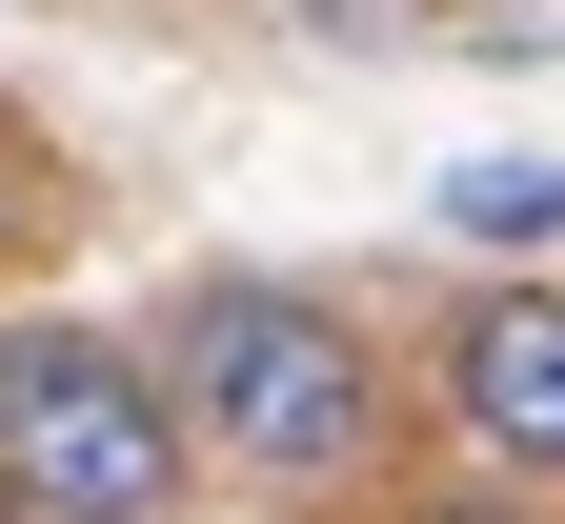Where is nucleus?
Listing matches in <instances>:
<instances>
[{
    "label": "nucleus",
    "mask_w": 565,
    "mask_h": 524,
    "mask_svg": "<svg viewBox=\"0 0 565 524\" xmlns=\"http://www.w3.org/2000/svg\"><path fill=\"white\" fill-rule=\"evenodd\" d=\"M0 464H21L41 524H182V464H202V404L162 343L121 323H0Z\"/></svg>",
    "instance_id": "obj_2"
},
{
    "label": "nucleus",
    "mask_w": 565,
    "mask_h": 524,
    "mask_svg": "<svg viewBox=\"0 0 565 524\" xmlns=\"http://www.w3.org/2000/svg\"><path fill=\"white\" fill-rule=\"evenodd\" d=\"M41 243H61V162L0 121V263H41Z\"/></svg>",
    "instance_id": "obj_6"
},
{
    "label": "nucleus",
    "mask_w": 565,
    "mask_h": 524,
    "mask_svg": "<svg viewBox=\"0 0 565 524\" xmlns=\"http://www.w3.org/2000/svg\"><path fill=\"white\" fill-rule=\"evenodd\" d=\"M445 243H465V263L565 243V162H465V182H445Z\"/></svg>",
    "instance_id": "obj_5"
},
{
    "label": "nucleus",
    "mask_w": 565,
    "mask_h": 524,
    "mask_svg": "<svg viewBox=\"0 0 565 524\" xmlns=\"http://www.w3.org/2000/svg\"><path fill=\"white\" fill-rule=\"evenodd\" d=\"M182 363V404H202V464H243V484H384V443H404V363L323 303V282H182L162 323H141Z\"/></svg>",
    "instance_id": "obj_1"
},
{
    "label": "nucleus",
    "mask_w": 565,
    "mask_h": 524,
    "mask_svg": "<svg viewBox=\"0 0 565 524\" xmlns=\"http://www.w3.org/2000/svg\"><path fill=\"white\" fill-rule=\"evenodd\" d=\"M282 41H323V61H424V41H505V21H465V0H263Z\"/></svg>",
    "instance_id": "obj_4"
},
{
    "label": "nucleus",
    "mask_w": 565,
    "mask_h": 524,
    "mask_svg": "<svg viewBox=\"0 0 565 524\" xmlns=\"http://www.w3.org/2000/svg\"><path fill=\"white\" fill-rule=\"evenodd\" d=\"M0 524H41V504H21V464H0Z\"/></svg>",
    "instance_id": "obj_8"
},
{
    "label": "nucleus",
    "mask_w": 565,
    "mask_h": 524,
    "mask_svg": "<svg viewBox=\"0 0 565 524\" xmlns=\"http://www.w3.org/2000/svg\"><path fill=\"white\" fill-rule=\"evenodd\" d=\"M445 524H545V504H445Z\"/></svg>",
    "instance_id": "obj_7"
},
{
    "label": "nucleus",
    "mask_w": 565,
    "mask_h": 524,
    "mask_svg": "<svg viewBox=\"0 0 565 524\" xmlns=\"http://www.w3.org/2000/svg\"><path fill=\"white\" fill-rule=\"evenodd\" d=\"M424 404H445L484 464L565 484V282H465L445 343H424Z\"/></svg>",
    "instance_id": "obj_3"
}]
</instances>
